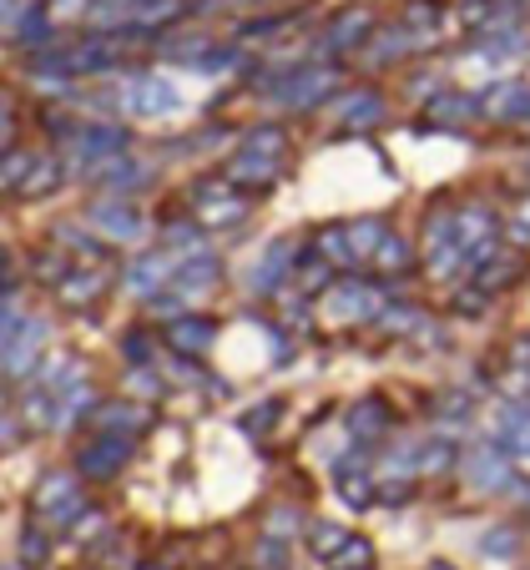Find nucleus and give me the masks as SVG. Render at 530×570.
I'll use <instances>...</instances> for the list:
<instances>
[{"label":"nucleus","mask_w":530,"mask_h":570,"mask_svg":"<svg viewBox=\"0 0 530 570\" xmlns=\"http://www.w3.org/2000/svg\"><path fill=\"white\" fill-rule=\"evenodd\" d=\"M71 268H76L71 253H61V248H36V258H31V278L41 283V288H56Z\"/></svg>","instance_id":"nucleus-9"},{"label":"nucleus","mask_w":530,"mask_h":570,"mask_svg":"<svg viewBox=\"0 0 530 570\" xmlns=\"http://www.w3.org/2000/svg\"><path fill=\"white\" fill-rule=\"evenodd\" d=\"M11 127H16V121H11V107H6V97H0V151L11 147Z\"/></svg>","instance_id":"nucleus-24"},{"label":"nucleus","mask_w":530,"mask_h":570,"mask_svg":"<svg viewBox=\"0 0 530 570\" xmlns=\"http://www.w3.org/2000/svg\"><path fill=\"white\" fill-rule=\"evenodd\" d=\"M283 273H288V253H283V248H268V258H263L258 268H253V288H258V293H268V283H273V288H278V278H283Z\"/></svg>","instance_id":"nucleus-14"},{"label":"nucleus","mask_w":530,"mask_h":570,"mask_svg":"<svg viewBox=\"0 0 530 570\" xmlns=\"http://www.w3.org/2000/svg\"><path fill=\"white\" fill-rule=\"evenodd\" d=\"M253 560H258V570H288V546H283L278 535H263Z\"/></svg>","instance_id":"nucleus-15"},{"label":"nucleus","mask_w":530,"mask_h":570,"mask_svg":"<svg viewBox=\"0 0 530 570\" xmlns=\"http://www.w3.org/2000/svg\"><path fill=\"white\" fill-rule=\"evenodd\" d=\"M328 566L334 570H374V546H369L364 535H349L344 546L328 556Z\"/></svg>","instance_id":"nucleus-10"},{"label":"nucleus","mask_w":530,"mask_h":570,"mask_svg":"<svg viewBox=\"0 0 530 570\" xmlns=\"http://www.w3.org/2000/svg\"><path fill=\"white\" fill-rule=\"evenodd\" d=\"M16 323H21V308H16V298H0V338H11Z\"/></svg>","instance_id":"nucleus-22"},{"label":"nucleus","mask_w":530,"mask_h":570,"mask_svg":"<svg viewBox=\"0 0 530 570\" xmlns=\"http://www.w3.org/2000/svg\"><path fill=\"white\" fill-rule=\"evenodd\" d=\"M87 223L97 227V237H111V243H137V237L147 233V217H141L131 203H121V197H101V203H91Z\"/></svg>","instance_id":"nucleus-4"},{"label":"nucleus","mask_w":530,"mask_h":570,"mask_svg":"<svg viewBox=\"0 0 530 570\" xmlns=\"http://www.w3.org/2000/svg\"><path fill=\"white\" fill-rule=\"evenodd\" d=\"M16 550H21L26 566H46V560H51V535H46L41 525H26L21 530V546H16Z\"/></svg>","instance_id":"nucleus-13"},{"label":"nucleus","mask_w":530,"mask_h":570,"mask_svg":"<svg viewBox=\"0 0 530 570\" xmlns=\"http://www.w3.org/2000/svg\"><path fill=\"white\" fill-rule=\"evenodd\" d=\"M46 334H51V323L46 318H21L11 328V338H0V379H6V384H21V379L36 374Z\"/></svg>","instance_id":"nucleus-2"},{"label":"nucleus","mask_w":530,"mask_h":570,"mask_svg":"<svg viewBox=\"0 0 530 570\" xmlns=\"http://www.w3.org/2000/svg\"><path fill=\"white\" fill-rule=\"evenodd\" d=\"M121 354H127L131 364H151V354H157V338H147V328H131V334L121 338Z\"/></svg>","instance_id":"nucleus-17"},{"label":"nucleus","mask_w":530,"mask_h":570,"mask_svg":"<svg viewBox=\"0 0 530 570\" xmlns=\"http://www.w3.org/2000/svg\"><path fill=\"white\" fill-rule=\"evenodd\" d=\"M111 273H117L111 263H101V268H71L61 283H56V298H61L66 308H76V313L97 308V303L111 293Z\"/></svg>","instance_id":"nucleus-5"},{"label":"nucleus","mask_w":530,"mask_h":570,"mask_svg":"<svg viewBox=\"0 0 530 570\" xmlns=\"http://www.w3.org/2000/svg\"><path fill=\"white\" fill-rule=\"evenodd\" d=\"M349 430L364 434V440H374V434L390 430V414H384V399H364L354 414H349Z\"/></svg>","instance_id":"nucleus-11"},{"label":"nucleus","mask_w":530,"mask_h":570,"mask_svg":"<svg viewBox=\"0 0 530 570\" xmlns=\"http://www.w3.org/2000/svg\"><path fill=\"white\" fill-rule=\"evenodd\" d=\"M379 495H384V505H404V500H410V480H400V484H384Z\"/></svg>","instance_id":"nucleus-23"},{"label":"nucleus","mask_w":530,"mask_h":570,"mask_svg":"<svg viewBox=\"0 0 530 570\" xmlns=\"http://www.w3.org/2000/svg\"><path fill=\"white\" fill-rule=\"evenodd\" d=\"M516 530H490L485 535V556H516Z\"/></svg>","instance_id":"nucleus-21"},{"label":"nucleus","mask_w":530,"mask_h":570,"mask_svg":"<svg viewBox=\"0 0 530 570\" xmlns=\"http://www.w3.org/2000/svg\"><path fill=\"white\" fill-rule=\"evenodd\" d=\"M379 263L390 273H404L410 268V248H404V243H384V248H379Z\"/></svg>","instance_id":"nucleus-20"},{"label":"nucleus","mask_w":530,"mask_h":570,"mask_svg":"<svg viewBox=\"0 0 530 570\" xmlns=\"http://www.w3.org/2000/svg\"><path fill=\"white\" fill-rule=\"evenodd\" d=\"M167 344H173V354H207V348L217 344V323L213 318H203V313H177L173 323H167Z\"/></svg>","instance_id":"nucleus-6"},{"label":"nucleus","mask_w":530,"mask_h":570,"mask_svg":"<svg viewBox=\"0 0 530 570\" xmlns=\"http://www.w3.org/2000/svg\"><path fill=\"white\" fill-rule=\"evenodd\" d=\"M338 490H344V505L369 510V495H374V490H369V480H364V474H349V464H344V470H338Z\"/></svg>","instance_id":"nucleus-16"},{"label":"nucleus","mask_w":530,"mask_h":570,"mask_svg":"<svg viewBox=\"0 0 530 570\" xmlns=\"http://www.w3.org/2000/svg\"><path fill=\"white\" fill-rule=\"evenodd\" d=\"M66 6H87V0H51V11H56V16H61Z\"/></svg>","instance_id":"nucleus-26"},{"label":"nucleus","mask_w":530,"mask_h":570,"mask_svg":"<svg viewBox=\"0 0 530 570\" xmlns=\"http://www.w3.org/2000/svg\"><path fill=\"white\" fill-rule=\"evenodd\" d=\"M11 16H16V0H0V26L11 21Z\"/></svg>","instance_id":"nucleus-25"},{"label":"nucleus","mask_w":530,"mask_h":570,"mask_svg":"<svg viewBox=\"0 0 530 570\" xmlns=\"http://www.w3.org/2000/svg\"><path fill=\"white\" fill-rule=\"evenodd\" d=\"M127 107L141 111V117H167V111L183 107V97L167 87L163 76H147V81H137V87L127 91Z\"/></svg>","instance_id":"nucleus-8"},{"label":"nucleus","mask_w":530,"mask_h":570,"mask_svg":"<svg viewBox=\"0 0 530 570\" xmlns=\"http://www.w3.org/2000/svg\"><path fill=\"white\" fill-rule=\"evenodd\" d=\"M344 525H334V520H314V530H308V550H314L318 560H328L338 546H344Z\"/></svg>","instance_id":"nucleus-12"},{"label":"nucleus","mask_w":530,"mask_h":570,"mask_svg":"<svg viewBox=\"0 0 530 570\" xmlns=\"http://www.w3.org/2000/svg\"><path fill=\"white\" fill-rule=\"evenodd\" d=\"M278 399H268V404H258V410H253V420H238V430L243 434H253V440H263V430H268V420H278Z\"/></svg>","instance_id":"nucleus-18"},{"label":"nucleus","mask_w":530,"mask_h":570,"mask_svg":"<svg viewBox=\"0 0 530 570\" xmlns=\"http://www.w3.org/2000/svg\"><path fill=\"white\" fill-rule=\"evenodd\" d=\"M31 510L46 520V525L66 530L76 515H81V510H87V495H81V474L46 470L41 480H36V490H31Z\"/></svg>","instance_id":"nucleus-1"},{"label":"nucleus","mask_w":530,"mask_h":570,"mask_svg":"<svg viewBox=\"0 0 530 570\" xmlns=\"http://www.w3.org/2000/svg\"><path fill=\"white\" fill-rule=\"evenodd\" d=\"M131 450H137V440L97 430V440H87L76 450V474H81V480H117V474L131 464Z\"/></svg>","instance_id":"nucleus-3"},{"label":"nucleus","mask_w":530,"mask_h":570,"mask_svg":"<svg viewBox=\"0 0 530 570\" xmlns=\"http://www.w3.org/2000/svg\"><path fill=\"white\" fill-rule=\"evenodd\" d=\"M91 414H97V430L101 434H127V440H137L141 430L151 424V410L147 404H127V399H117V404H91Z\"/></svg>","instance_id":"nucleus-7"},{"label":"nucleus","mask_w":530,"mask_h":570,"mask_svg":"<svg viewBox=\"0 0 530 570\" xmlns=\"http://www.w3.org/2000/svg\"><path fill=\"white\" fill-rule=\"evenodd\" d=\"M16 288H21V268H16L11 253L0 248V298H16Z\"/></svg>","instance_id":"nucleus-19"}]
</instances>
